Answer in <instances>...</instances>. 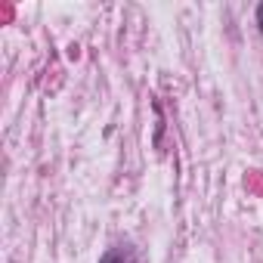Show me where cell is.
Segmentation results:
<instances>
[{"instance_id":"cell-1","label":"cell","mask_w":263,"mask_h":263,"mask_svg":"<svg viewBox=\"0 0 263 263\" xmlns=\"http://www.w3.org/2000/svg\"><path fill=\"white\" fill-rule=\"evenodd\" d=\"M99 263H124V251H108Z\"/></svg>"},{"instance_id":"cell-2","label":"cell","mask_w":263,"mask_h":263,"mask_svg":"<svg viewBox=\"0 0 263 263\" xmlns=\"http://www.w3.org/2000/svg\"><path fill=\"white\" fill-rule=\"evenodd\" d=\"M257 28H260V34H263V4L257 7Z\"/></svg>"}]
</instances>
